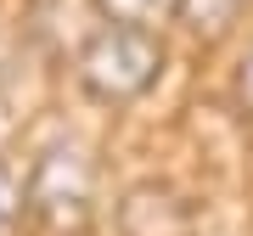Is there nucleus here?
<instances>
[{
  "label": "nucleus",
  "instance_id": "1",
  "mask_svg": "<svg viewBox=\"0 0 253 236\" xmlns=\"http://www.w3.org/2000/svg\"><path fill=\"white\" fill-rule=\"evenodd\" d=\"M28 214L51 231H84L96 214V157L79 141H56L28 169Z\"/></svg>",
  "mask_w": 253,
  "mask_h": 236
},
{
  "label": "nucleus",
  "instance_id": "2",
  "mask_svg": "<svg viewBox=\"0 0 253 236\" xmlns=\"http://www.w3.org/2000/svg\"><path fill=\"white\" fill-rule=\"evenodd\" d=\"M158 68H163V45L146 34V28H118V23H107L90 45H84V56H79L84 90L101 96V101L141 96L146 84L158 79Z\"/></svg>",
  "mask_w": 253,
  "mask_h": 236
},
{
  "label": "nucleus",
  "instance_id": "3",
  "mask_svg": "<svg viewBox=\"0 0 253 236\" xmlns=\"http://www.w3.org/2000/svg\"><path fill=\"white\" fill-rule=\"evenodd\" d=\"M118 225H124V236H191V208L163 186H141L124 197Z\"/></svg>",
  "mask_w": 253,
  "mask_h": 236
},
{
  "label": "nucleus",
  "instance_id": "4",
  "mask_svg": "<svg viewBox=\"0 0 253 236\" xmlns=\"http://www.w3.org/2000/svg\"><path fill=\"white\" fill-rule=\"evenodd\" d=\"M236 11H242V0H180V6H174V17H180L191 34L219 39V34L236 23Z\"/></svg>",
  "mask_w": 253,
  "mask_h": 236
},
{
  "label": "nucleus",
  "instance_id": "5",
  "mask_svg": "<svg viewBox=\"0 0 253 236\" xmlns=\"http://www.w3.org/2000/svg\"><path fill=\"white\" fill-rule=\"evenodd\" d=\"M101 17L118 23V28H152L158 17H174V6L180 0H96Z\"/></svg>",
  "mask_w": 253,
  "mask_h": 236
},
{
  "label": "nucleus",
  "instance_id": "6",
  "mask_svg": "<svg viewBox=\"0 0 253 236\" xmlns=\"http://www.w3.org/2000/svg\"><path fill=\"white\" fill-rule=\"evenodd\" d=\"M23 208H28V191H23V180H17V174H11L6 163H0V236H11V231H17Z\"/></svg>",
  "mask_w": 253,
  "mask_h": 236
},
{
  "label": "nucleus",
  "instance_id": "7",
  "mask_svg": "<svg viewBox=\"0 0 253 236\" xmlns=\"http://www.w3.org/2000/svg\"><path fill=\"white\" fill-rule=\"evenodd\" d=\"M236 101H242V113H253V51H248L242 73H236Z\"/></svg>",
  "mask_w": 253,
  "mask_h": 236
}]
</instances>
